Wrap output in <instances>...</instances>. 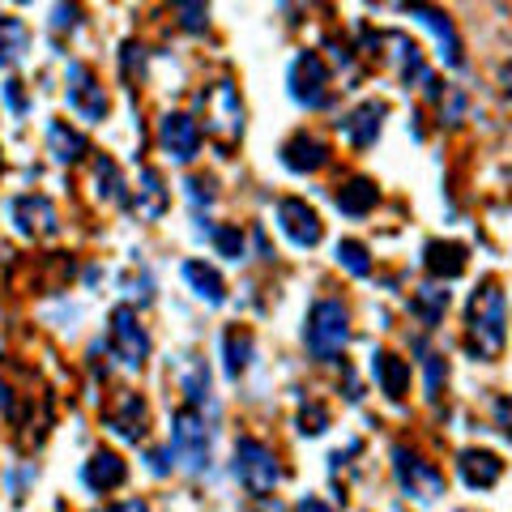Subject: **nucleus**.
Here are the masks:
<instances>
[{
  "instance_id": "obj_14",
  "label": "nucleus",
  "mask_w": 512,
  "mask_h": 512,
  "mask_svg": "<svg viewBox=\"0 0 512 512\" xmlns=\"http://www.w3.org/2000/svg\"><path fill=\"white\" fill-rule=\"evenodd\" d=\"M329 163V141L325 137H316V133H295L291 141L282 146V167L286 171H295V175H312Z\"/></svg>"
},
{
  "instance_id": "obj_4",
  "label": "nucleus",
  "mask_w": 512,
  "mask_h": 512,
  "mask_svg": "<svg viewBox=\"0 0 512 512\" xmlns=\"http://www.w3.org/2000/svg\"><path fill=\"white\" fill-rule=\"evenodd\" d=\"M235 478L244 483L248 495H274V487L282 483V466L274 448L256 436L235 440Z\"/></svg>"
},
{
  "instance_id": "obj_10",
  "label": "nucleus",
  "mask_w": 512,
  "mask_h": 512,
  "mask_svg": "<svg viewBox=\"0 0 512 512\" xmlns=\"http://www.w3.org/2000/svg\"><path fill=\"white\" fill-rule=\"evenodd\" d=\"M64 86H69V90H64V94H69V107H73L82 120H103V116H107V107H111V103H107V90H103L99 77H94L90 64L73 60V64H69V82H64Z\"/></svg>"
},
{
  "instance_id": "obj_6",
  "label": "nucleus",
  "mask_w": 512,
  "mask_h": 512,
  "mask_svg": "<svg viewBox=\"0 0 512 512\" xmlns=\"http://www.w3.org/2000/svg\"><path fill=\"white\" fill-rule=\"evenodd\" d=\"M107 346L111 355H116L124 367H133L141 372L150 359V333L141 325V316L133 303H120V308H111V320H107Z\"/></svg>"
},
{
  "instance_id": "obj_38",
  "label": "nucleus",
  "mask_w": 512,
  "mask_h": 512,
  "mask_svg": "<svg viewBox=\"0 0 512 512\" xmlns=\"http://www.w3.org/2000/svg\"><path fill=\"white\" fill-rule=\"evenodd\" d=\"M99 512H146L141 500H124V504H111V508H99Z\"/></svg>"
},
{
  "instance_id": "obj_11",
  "label": "nucleus",
  "mask_w": 512,
  "mask_h": 512,
  "mask_svg": "<svg viewBox=\"0 0 512 512\" xmlns=\"http://www.w3.org/2000/svg\"><path fill=\"white\" fill-rule=\"evenodd\" d=\"M278 227L295 248H316L320 239H325V222H320V214L299 197L278 201Z\"/></svg>"
},
{
  "instance_id": "obj_29",
  "label": "nucleus",
  "mask_w": 512,
  "mask_h": 512,
  "mask_svg": "<svg viewBox=\"0 0 512 512\" xmlns=\"http://www.w3.org/2000/svg\"><path fill=\"white\" fill-rule=\"evenodd\" d=\"M94 184H99V201H124V180H120V167L116 158H99L94 163Z\"/></svg>"
},
{
  "instance_id": "obj_33",
  "label": "nucleus",
  "mask_w": 512,
  "mask_h": 512,
  "mask_svg": "<svg viewBox=\"0 0 512 512\" xmlns=\"http://www.w3.org/2000/svg\"><path fill=\"white\" fill-rule=\"evenodd\" d=\"M175 13H180L184 30H205V26H210V9H205V5H175Z\"/></svg>"
},
{
  "instance_id": "obj_40",
  "label": "nucleus",
  "mask_w": 512,
  "mask_h": 512,
  "mask_svg": "<svg viewBox=\"0 0 512 512\" xmlns=\"http://www.w3.org/2000/svg\"><path fill=\"white\" fill-rule=\"evenodd\" d=\"M167 457H171V448H163V453H150V461H154V474H167Z\"/></svg>"
},
{
  "instance_id": "obj_12",
  "label": "nucleus",
  "mask_w": 512,
  "mask_h": 512,
  "mask_svg": "<svg viewBox=\"0 0 512 512\" xmlns=\"http://www.w3.org/2000/svg\"><path fill=\"white\" fill-rule=\"evenodd\" d=\"M158 146L167 150V158L175 163H192L201 154V124L184 116V111H167L163 124H158Z\"/></svg>"
},
{
  "instance_id": "obj_30",
  "label": "nucleus",
  "mask_w": 512,
  "mask_h": 512,
  "mask_svg": "<svg viewBox=\"0 0 512 512\" xmlns=\"http://www.w3.org/2000/svg\"><path fill=\"white\" fill-rule=\"evenodd\" d=\"M201 231L210 235L218 256H227V261H239V256H244V231L239 227H201Z\"/></svg>"
},
{
  "instance_id": "obj_7",
  "label": "nucleus",
  "mask_w": 512,
  "mask_h": 512,
  "mask_svg": "<svg viewBox=\"0 0 512 512\" xmlns=\"http://www.w3.org/2000/svg\"><path fill=\"white\" fill-rule=\"evenodd\" d=\"M9 218H13V227H18L26 239H52V235H60V214H56L52 197H43V192L13 197L9 201Z\"/></svg>"
},
{
  "instance_id": "obj_19",
  "label": "nucleus",
  "mask_w": 512,
  "mask_h": 512,
  "mask_svg": "<svg viewBox=\"0 0 512 512\" xmlns=\"http://www.w3.org/2000/svg\"><path fill=\"white\" fill-rule=\"evenodd\" d=\"M423 265H427L431 278L453 282V278L466 274V248L453 244V239H431V244L423 248Z\"/></svg>"
},
{
  "instance_id": "obj_24",
  "label": "nucleus",
  "mask_w": 512,
  "mask_h": 512,
  "mask_svg": "<svg viewBox=\"0 0 512 512\" xmlns=\"http://www.w3.org/2000/svg\"><path fill=\"white\" fill-rule=\"evenodd\" d=\"M30 52V26L13 13H0V69H13L22 64Z\"/></svg>"
},
{
  "instance_id": "obj_2",
  "label": "nucleus",
  "mask_w": 512,
  "mask_h": 512,
  "mask_svg": "<svg viewBox=\"0 0 512 512\" xmlns=\"http://www.w3.org/2000/svg\"><path fill=\"white\" fill-rule=\"evenodd\" d=\"M303 342H308V355L316 363H333L350 342V316L338 299H316L308 312V325H303Z\"/></svg>"
},
{
  "instance_id": "obj_13",
  "label": "nucleus",
  "mask_w": 512,
  "mask_h": 512,
  "mask_svg": "<svg viewBox=\"0 0 512 512\" xmlns=\"http://www.w3.org/2000/svg\"><path fill=\"white\" fill-rule=\"evenodd\" d=\"M103 423L116 431L120 440H146V431H150V406H146V397H137V393H120L116 402L107 406L103 414Z\"/></svg>"
},
{
  "instance_id": "obj_36",
  "label": "nucleus",
  "mask_w": 512,
  "mask_h": 512,
  "mask_svg": "<svg viewBox=\"0 0 512 512\" xmlns=\"http://www.w3.org/2000/svg\"><path fill=\"white\" fill-rule=\"evenodd\" d=\"M5 99H9L13 111H22V107H26V99H22V82H9V86H5Z\"/></svg>"
},
{
  "instance_id": "obj_21",
  "label": "nucleus",
  "mask_w": 512,
  "mask_h": 512,
  "mask_svg": "<svg viewBox=\"0 0 512 512\" xmlns=\"http://www.w3.org/2000/svg\"><path fill=\"white\" fill-rule=\"evenodd\" d=\"M171 376L184 389L188 406H201L205 397H210V367H205V359H197V355H175L171 359Z\"/></svg>"
},
{
  "instance_id": "obj_16",
  "label": "nucleus",
  "mask_w": 512,
  "mask_h": 512,
  "mask_svg": "<svg viewBox=\"0 0 512 512\" xmlns=\"http://www.w3.org/2000/svg\"><path fill=\"white\" fill-rule=\"evenodd\" d=\"M384 116H389V107L384 103H359L350 116L342 120V137L350 141L355 150H367V146H376V137H380V128H384Z\"/></svg>"
},
{
  "instance_id": "obj_27",
  "label": "nucleus",
  "mask_w": 512,
  "mask_h": 512,
  "mask_svg": "<svg viewBox=\"0 0 512 512\" xmlns=\"http://www.w3.org/2000/svg\"><path fill=\"white\" fill-rule=\"evenodd\" d=\"M222 350H227V376L239 380L252 367V333L248 329H227L222 338Z\"/></svg>"
},
{
  "instance_id": "obj_37",
  "label": "nucleus",
  "mask_w": 512,
  "mask_h": 512,
  "mask_svg": "<svg viewBox=\"0 0 512 512\" xmlns=\"http://www.w3.org/2000/svg\"><path fill=\"white\" fill-rule=\"evenodd\" d=\"M295 512H333L325 500H316V495H308V500H299L295 504Z\"/></svg>"
},
{
  "instance_id": "obj_35",
  "label": "nucleus",
  "mask_w": 512,
  "mask_h": 512,
  "mask_svg": "<svg viewBox=\"0 0 512 512\" xmlns=\"http://www.w3.org/2000/svg\"><path fill=\"white\" fill-rule=\"evenodd\" d=\"M210 188H214L210 180H188V197H192V201H205V205H210V201H214V192H210Z\"/></svg>"
},
{
  "instance_id": "obj_25",
  "label": "nucleus",
  "mask_w": 512,
  "mask_h": 512,
  "mask_svg": "<svg viewBox=\"0 0 512 512\" xmlns=\"http://www.w3.org/2000/svg\"><path fill=\"white\" fill-rule=\"evenodd\" d=\"M47 146H52V158L56 163H64V167H73V163H82L86 158V137L77 133V128H69L64 120H52L47 124Z\"/></svg>"
},
{
  "instance_id": "obj_8",
  "label": "nucleus",
  "mask_w": 512,
  "mask_h": 512,
  "mask_svg": "<svg viewBox=\"0 0 512 512\" xmlns=\"http://www.w3.org/2000/svg\"><path fill=\"white\" fill-rule=\"evenodd\" d=\"M393 470H397V483H402L414 500H440L444 495V474L431 466V461H423L419 453H410V448H393Z\"/></svg>"
},
{
  "instance_id": "obj_28",
  "label": "nucleus",
  "mask_w": 512,
  "mask_h": 512,
  "mask_svg": "<svg viewBox=\"0 0 512 512\" xmlns=\"http://www.w3.org/2000/svg\"><path fill=\"white\" fill-rule=\"evenodd\" d=\"M410 308H414V316H419L427 329L440 325V316L448 312V291H440V286H423V291L410 299Z\"/></svg>"
},
{
  "instance_id": "obj_39",
  "label": "nucleus",
  "mask_w": 512,
  "mask_h": 512,
  "mask_svg": "<svg viewBox=\"0 0 512 512\" xmlns=\"http://www.w3.org/2000/svg\"><path fill=\"white\" fill-rule=\"evenodd\" d=\"M0 414H13V393H9L5 380H0Z\"/></svg>"
},
{
  "instance_id": "obj_3",
  "label": "nucleus",
  "mask_w": 512,
  "mask_h": 512,
  "mask_svg": "<svg viewBox=\"0 0 512 512\" xmlns=\"http://www.w3.org/2000/svg\"><path fill=\"white\" fill-rule=\"evenodd\" d=\"M201 116H205V133H210L222 150H231L244 137V99L231 82H214L210 90H201Z\"/></svg>"
},
{
  "instance_id": "obj_1",
  "label": "nucleus",
  "mask_w": 512,
  "mask_h": 512,
  "mask_svg": "<svg viewBox=\"0 0 512 512\" xmlns=\"http://www.w3.org/2000/svg\"><path fill=\"white\" fill-rule=\"evenodd\" d=\"M466 338L478 359H500L504 342H508V308H504V291L500 282L487 278L470 299V316H466Z\"/></svg>"
},
{
  "instance_id": "obj_20",
  "label": "nucleus",
  "mask_w": 512,
  "mask_h": 512,
  "mask_svg": "<svg viewBox=\"0 0 512 512\" xmlns=\"http://www.w3.org/2000/svg\"><path fill=\"white\" fill-rule=\"evenodd\" d=\"M167 205H171V192L163 184V175H158L154 167H146L137 175V197H133V210L137 218H146V222H158L167 214Z\"/></svg>"
},
{
  "instance_id": "obj_17",
  "label": "nucleus",
  "mask_w": 512,
  "mask_h": 512,
  "mask_svg": "<svg viewBox=\"0 0 512 512\" xmlns=\"http://www.w3.org/2000/svg\"><path fill=\"white\" fill-rule=\"evenodd\" d=\"M406 13L410 18H419L431 35H436V43H440V56L453 64V69H461L466 64V56H461V39H457V30H453V22H448V13H440V9H431V5H406Z\"/></svg>"
},
{
  "instance_id": "obj_22",
  "label": "nucleus",
  "mask_w": 512,
  "mask_h": 512,
  "mask_svg": "<svg viewBox=\"0 0 512 512\" xmlns=\"http://www.w3.org/2000/svg\"><path fill=\"white\" fill-rule=\"evenodd\" d=\"M372 372H376V384H380V393L389 397V402H402V397L410 393V363L397 359L393 350H376Z\"/></svg>"
},
{
  "instance_id": "obj_34",
  "label": "nucleus",
  "mask_w": 512,
  "mask_h": 512,
  "mask_svg": "<svg viewBox=\"0 0 512 512\" xmlns=\"http://www.w3.org/2000/svg\"><path fill=\"white\" fill-rule=\"evenodd\" d=\"M52 13H56V30H64V26L73 30V26H77V18H82V9H73V5H56Z\"/></svg>"
},
{
  "instance_id": "obj_5",
  "label": "nucleus",
  "mask_w": 512,
  "mask_h": 512,
  "mask_svg": "<svg viewBox=\"0 0 512 512\" xmlns=\"http://www.w3.org/2000/svg\"><path fill=\"white\" fill-rule=\"evenodd\" d=\"M171 457L184 461V470L201 474L210 470V427H205L197 406H180L171 419Z\"/></svg>"
},
{
  "instance_id": "obj_32",
  "label": "nucleus",
  "mask_w": 512,
  "mask_h": 512,
  "mask_svg": "<svg viewBox=\"0 0 512 512\" xmlns=\"http://www.w3.org/2000/svg\"><path fill=\"white\" fill-rule=\"evenodd\" d=\"M325 427H329V410L320 402H308L299 410V431H303V436H320Z\"/></svg>"
},
{
  "instance_id": "obj_26",
  "label": "nucleus",
  "mask_w": 512,
  "mask_h": 512,
  "mask_svg": "<svg viewBox=\"0 0 512 512\" xmlns=\"http://www.w3.org/2000/svg\"><path fill=\"white\" fill-rule=\"evenodd\" d=\"M184 282L192 286V295L205 299V303H214V308L227 299V282H222L218 269L205 265V261H184Z\"/></svg>"
},
{
  "instance_id": "obj_18",
  "label": "nucleus",
  "mask_w": 512,
  "mask_h": 512,
  "mask_svg": "<svg viewBox=\"0 0 512 512\" xmlns=\"http://www.w3.org/2000/svg\"><path fill=\"white\" fill-rule=\"evenodd\" d=\"M124 478H128V466H124V457L120 453H111V448H99V453H90V461L82 466V483L90 491H116L124 487Z\"/></svg>"
},
{
  "instance_id": "obj_41",
  "label": "nucleus",
  "mask_w": 512,
  "mask_h": 512,
  "mask_svg": "<svg viewBox=\"0 0 512 512\" xmlns=\"http://www.w3.org/2000/svg\"><path fill=\"white\" fill-rule=\"evenodd\" d=\"M0 167H5V163H0Z\"/></svg>"
},
{
  "instance_id": "obj_9",
  "label": "nucleus",
  "mask_w": 512,
  "mask_h": 512,
  "mask_svg": "<svg viewBox=\"0 0 512 512\" xmlns=\"http://www.w3.org/2000/svg\"><path fill=\"white\" fill-rule=\"evenodd\" d=\"M291 99L299 107H325L329 103V69L316 52H299L291 64Z\"/></svg>"
},
{
  "instance_id": "obj_15",
  "label": "nucleus",
  "mask_w": 512,
  "mask_h": 512,
  "mask_svg": "<svg viewBox=\"0 0 512 512\" xmlns=\"http://www.w3.org/2000/svg\"><path fill=\"white\" fill-rule=\"evenodd\" d=\"M457 470H461V483L470 491H491L504 478V461L495 453H487V448H461Z\"/></svg>"
},
{
  "instance_id": "obj_23",
  "label": "nucleus",
  "mask_w": 512,
  "mask_h": 512,
  "mask_svg": "<svg viewBox=\"0 0 512 512\" xmlns=\"http://www.w3.org/2000/svg\"><path fill=\"white\" fill-rule=\"evenodd\" d=\"M376 201H380V192H376V184L367 180V175H355V180L338 184V192H333V205H338L346 218L372 214V210H376Z\"/></svg>"
},
{
  "instance_id": "obj_31",
  "label": "nucleus",
  "mask_w": 512,
  "mask_h": 512,
  "mask_svg": "<svg viewBox=\"0 0 512 512\" xmlns=\"http://www.w3.org/2000/svg\"><path fill=\"white\" fill-rule=\"evenodd\" d=\"M338 261H342L355 278L372 274V256H367V244H359V239H342V244H338Z\"/></svg>"
}]
</instances>
